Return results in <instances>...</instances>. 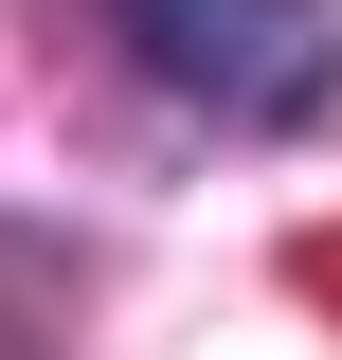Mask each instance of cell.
<instances>
[{"instance_id": "obj_1", "label": "cell", "mask_w": 342, "mask_h": 360, "mask_svg": "<svg viewBox=\"0 0 342 360\" xmlns=\"http://www.w3.org/2000/svg\"><path fill=\"white\" fill-rule=\"evenodd\" d=\"M127 37L216 127H306L342 90V0H127Z\"/></svg>"}]
</instances>
